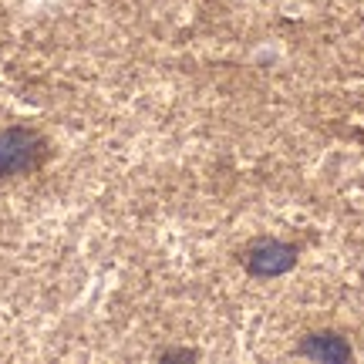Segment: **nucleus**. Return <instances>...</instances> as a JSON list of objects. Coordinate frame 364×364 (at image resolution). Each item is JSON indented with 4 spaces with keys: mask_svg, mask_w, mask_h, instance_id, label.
<instances>
[{
    "mask_svg": "<svg viewBox=\"0 0 364 364\" xmlns=\"http://www.w3.org/2000/svg\"><path fill=\"white\" fill-rule=\"evenodd\" d=\"M41 152V142L34 132L24 129H7L0 132V176H17L34 166Z\"/></svg>",
    "mask_w": 364,
    "mask_h": 364,
    "instance_id": "1",
    "label": "nucleus"
},
{
    "mask_svg": "<svg viewBox=\"0 0 364 364\" xmlns=\"http://www.w3.org/2000/svg\"><path fill=\"white\" fill-rule=\"evenodd\" d=\"M297 263V250L287 243H263L250 253V273L253 277H280V273L294 270Z\"/></svg>",
    "mask_w": 364,
    "mask_h": 364,
    "instance_id": "2",
    "label": "nucleus"
},
{
    "mask_svg": "<svg viewBox=\"0 0 364 364\" xmlns=\"http://www.w3.org/2000/svg\"><path fill=\"white\" fill-rule=\"evenodd\" d=\"M300 354L314 358V361H324V364H344L351 358V348L338 334H311V338H304V344H300Z\"/></svg>",
    "mask_w": 364,
    "mask_h": 364,
    "instance_id": "3",
    "label": "nucleus"
}]
</instances>
